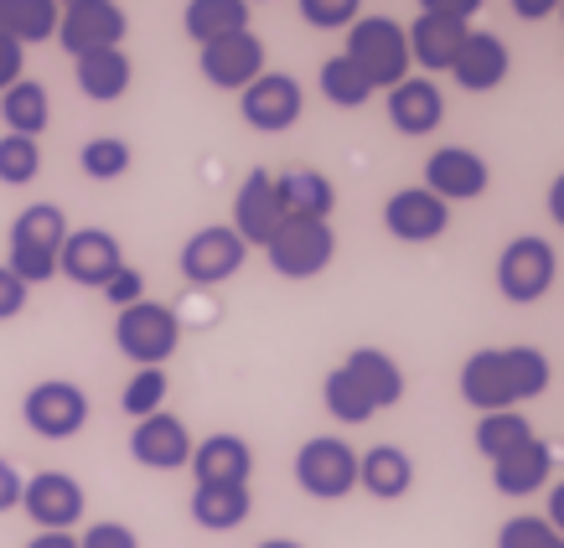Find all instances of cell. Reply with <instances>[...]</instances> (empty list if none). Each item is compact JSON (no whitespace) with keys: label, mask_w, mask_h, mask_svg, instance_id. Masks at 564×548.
Wrapping results in <instances>:
<instances>
[{"label":"cell","mask_w":564,"mask_h":548,"mask_svg":"<svg viewBox=\"0 0 564 548\" xmlns=\"http://www.w3.org/2000/svg\"><path fill=\"white\" fill-rule=\"evenodd\" d=\"M26 548H78V538L73 533H36Z\"/></svg>","instance_id":"obj_49"},{"label":"cell","mask_w":564,"mask_h":548,"mask_svg":"<svg viewBox=\"0 0 564 548\" xmlns=\"http://www.w3.org/2000/svg\"><path fill=\"white\" fill-rule=\"evenodd\" d=\"M182 32H187L197 47L223 42V36H234V32H249V0H187Z\"/></svg>","instance_id":"obj_29"},{"label":"cell","mask_w":564,"mask_h":548,"mask_svg":"<svg viewBox=\"0 0 564 548\" xmlns=\"http://www.w3.org/2000/svg\"><path fill=\"white\" fill-rule=\"evenodd\" d=\"M26 300H32V291L0 264V321H17L21 310H26Z\"/></svg>","instance_id":"obj_42"},{"label":"cell","mask_w":564,"mask_h":548,"mask_svg":"<svg viewBox=\"0 0 564 548\" xmlns=\"http://www.w3.org/2000/svg\"><path fill=\"white\" fill-rule=\"evenodd\" d=\"M57 21H63V6H57V0H11V36H17L21 47L52 42V36H57Z\"/></svg>","instance_id":"obj_35"},{"label":"cell","mask_w":564,"mask_h":548,"mask_svg":"<svg viewBox=\"0 0 564 548\" xmlns=\"http://www.w3.org/2000/svg\"><path fill=\"white\" fill-rule=\"evenodd\" d=\"M445 120V99L430 78H404L389 88V124L399 135H430Z\"/></svg>","instance_id":"obj_22"},{"label":"cell","mask_w":564,"mask_h":548,"mask_svg":"<svg viewBox=\"0 0 564 548\" xmlns=\"http://www.w3.org/2000/svg\"><path fill=\"white\" fill-rule=\"evenodd\" d=\"M343 368L352 373V383L368 394L373 409H393V404L404 398V368H399L383 347H352Z\"/></svg>","instance_id":"obj_24"},{"label":"cell","mask_w":564,"mask_h":548,"mask_svg":"<svg viewBox=\"0 0 564 548\" xmlns=\"http://www.w3.org/2000/svg\"><path fill=\"white\" fill-rule=\"evenodd\" d=\"M21 419L42 440H73L88 425V394L68 377H42L21 398Z\"/></svg>","instance_id":"obj_8"},{"label":"cell","mask_w":564,"mask_h":548,"mask_svg":"<svg viewBox=\"0 0 564 548\" xmlns=\"http://www.w3.org/2000/svg\"><path fill=\"white\" fill-rule=\"evenodd\" d=\"M280 223H285V207H280V191H274V172L254 166V172L239 182V191H234V223L228 228H234L249 249H264Z\"/></svg>","instance_id":"obj_15"},{"label":"cell","mask_w":564,"mask_h":548,"mask_svg":"<svg viewBox=\"0 0 564 548\" xmlns=\"http://www.w3.org/2000/svg\"><path fill=\"white\" fill-rule=\"evenodd\" d=\"M492 187V172H487V161L477 151H466V145H441V151L425 161V191H435L445 207L451 202H471L481 191Z\"/></svg>","instance_id":"obj_16"},{"label":"cell","mask_w":564,"mask_h":548,"mask_svg":"<svg viewBox=\"0 0 564 548\" xmlns=\"http://www.w3.org/2000/svg\"><path fill=\"white\" fill-rule=\"evenodd\" d=\"M343 57L373 88H393V84L410 78V42H404V26L393 17H358L352 21V26H347Z\"/></svg>","instance_id":"obj_3"},{"label":"cell","mask_w":564,"mask_h":548,"mask_svg":"<svg viewBox=\"0 0 564 548\" xmlns=\"http://www.w3.org/2000/svg\"><path fill=\"white\" fill-rule=\"evenodd\" d=\"M264 254H270V270L280 280H311L337 259V233H332V223H316V218H285L270 233Z\"/></svg>","instance_id":"obj_6"},{"label":"cell","mask_w":564,"mask_h":548,"mask_svg":"<svg viewBox=\"0 0 564 548\" xmlns=\"http://www.w3.org/2000/svg\"><path fill=\"white\" fill-rule=\"evenodd\" d=\"M104 300H109L115 310H124V306H135V300H145V274L124 264V270L115 274L109 285H104Z\"/></svg>","instance_id":"obj_40"},{"label":"cell","mask_w":564,"mask_h":548,"mask_svg":"<svg viewBox=\"0 0 564 548\" xmlns=\"http://www.w3.org/2000/svg\"><path fill=\"white\" fill-rule=\"evenodd\" d=\"M21 78H26V47L11 42V36H0V94L11 84H21Z\"/></svg>","instance_id":"obj_43"},{"label":"cell","mask_w":564,"mask_h":548,"mask_svg":"<svg viewBox=\"0 0 564 548\" xmlns=\"http://www.w3.org/2000/svg\"><path fill=\"white\" fill-rule=\"evenodd\" d=\"M63 239H68V218L57 202H32L26 212H17L11 223V239H6V270L17 274L21 285H47L57 274V254H63Z\"/></svg>","instance_id":"obj_2"},{"label":"cell","mask_w":564,"mask_h":548,"mask_svg":"<svg viewBox=\"0 0 564 548\" xmlns=\"http://www.w3.org/2000/svg\"><path fill=\"white\" fill-rule=\"evenodd\" d=\"M197 73L213 88L243 94L264 73V42L254 32H234V36H223V42H207V47H197Z\"/></svg>","instance_id":"obj_14"},{"label":"cell","mask_w":564,"mask_h":548,"mask_svg":"<svg viewBox=\"0 0 564 548\" xmlns=\"http://www.w3.org/2000/svg\"><path fill=\"white\" fill-rule=\"evenodd\" d=\"M57 6H84V0H57Z\"/></svg>","instance_id":"obj_52"},{"label":"cell","mask_w":564,"mask_h":548,"mask_svg":"<svg viewBox=\"0 0 564 548\" xmlns=\"http://www.w3.org/2000/svg\"><path fill=\"white\" fill-rule=\"evenodd\" d=\"M358 486L378 502H399L414 486V461L399 446H373L358 456Z\"/></svg>","instance_id":"obj_27"},{"label":"cell","mask_w":564,"mask_h":548,"mask_svg":"<svg viewBox=\"0 0 564 548\" xmlns=\"http://www.w3.org/2000/svg\"><path fill=\"white\" fill-rule=\"evenodd\" d=\"M124 32H130V17L115 0H84V6H63V21H57L52 42L68 57H84V52H99V47H120Z\"/></svg>","instance_id":"obj_13"},{"label":"cell","mask_w":564,"mask_h":548,"mask_svg":"<svg viewBox=\"0 0 564 548\" xmlns=\"http://www.w3.org/2000/svg\"><path fill=\"white\" fill-rule=\"evenodd\" d=\"M295 486L316 502H343L358 492V450L343 435H316L295 450Z\"/></svg>","instance_id":"obj_5"},{"label":"cell","mask_w":564,"mask_h":548,"mask_svg":"<svg viewBox=\"0 0 564 548\" xmlns=\"http://www.w3.org/2000/svg\"><path fill=\"white\" fill-rule=\"evenodd\" d=\"M560 17H564V0H560Z\"/></svg>","instance_id":"obj_53"},{"label":"cell","mask_w":564,"mask_h":548,"mask_svg":"<svg viewBox=\"0 0 564 548\" xmlns=\"http://www.w3.org/2000/svg\"><path fill=\"white\" fill-rule=\"evenodd\" d=\"M254 513L249 486H192V523L207 533H234Z\"/></svg>","instance_id":"obj_28"},{"label":"cell","mask_w":564,"mask_h":548,"mask_svg":"<svg viewBox=\"0 0 564 548\" xmlns=\"http://www.w3.org/2000/svg\"><path fill=\"white\" fill-rule=\"evenodd\" d=\"M0 120H6V135H26L36 140L42 130L52 124V99L47 88L36 84V78H21L0 94Z\"/></svg>","instance_id":"obj_30"},{"label":"cell","mask_w":564,"mask_h":548,"mask_svg":"<svg viewBox=\"0 0 564 548\" xmlns=\"http://www.w3.org/2000/svg\"><path fill=\"white\" fill-rule=\"evenodd\" d=\"M42 176V145L26 135H0V182L6 187H26Z\"/></svg>","instance_id":"obj_37"},{"label":"cell","mask_w":564,"mask_h":548,"mask_svg":"<svg viewBox=\"0 0 564 548\" xmlns=\"http://www.w3.org/2000/svg\"><path fill=\"white\" fill-rule=\"evenodd\" d=\"M295 6H301V21L316 32H343L362 17V0H295Z\"/></svg>","instance_id":"obj_39"},{"label":"cell","mask_w":564,"mask_h":548,"mask_svg":"<svg viewBox=\"0 0 564 548\" xmlns=\"http://www.w3.org/2000/svg\"><path fill=\"white\" fill-rule=\"evenodd\" d=\"M239 114L249 130L259 135H280V130H291L301 114H306V88L295 84L291 73H259L254 84L239 94Z\"/></svg>","instance_id":"obj_11"},{"label":"cell","mask_w":564,"mask_h":548,"mask_svg":"<svg viewBox=\"0 0 564 548\" xmlns=\"http://www.w3.org/2000/svg\"><path fill=\"white\" fill-rule=\"evenodd\" d=\"M73 78H78V94L94 103H115L124 99V88L135 78V63L124 57V47H99L73 57Z\"/></svg>","instance_id":"obj_23"},{"label":"cell","mask_w":564,"mask_h":548,"mask_svg":"<svg viewBox=\"0 0 564 548\" xmlns=\"http://www.w3.org/2000/svg\"><path fill=\"white\" fill-rule=\"evenodd\" d=\"M560 274V259H554V243L539 239V233H518L502 254H497V291L508 295L513 306H533L544 300L549 285Z\"/></svg>","instance_id":"obj_7"},{"label":"cell","mask_w":564,"mask_h":548,"mask_svg":"<svg viewBox=\"0 0 564 548\" xmlns=\"http://www.w3.org/2000/svg\"><path fill=\"white\" fill-rule=\"evenodd\" d=\"M130 456H135L145 471H182L192 461V429L176 419V414H151V419H135L130 429Z\"/></svg>","instance_id":"obj_18"},{"label":"cell","mask_w":564,"mask_h":548,"mask_svg":"<svg viewBox=\"0 0 564 548\" xmlns=\"http://www.w3.org/2000/svg\"><path fill=\"white\" fill-rule=\"evenodd\" d=\"M21 513L36 523V533H73V523L88 513V492L68 471H36L21 481Z\"/></svg>","instance_id":"obj_10"},{"label":"cell","mask_w":564,"mask_h":548,"mask_svg":"<svg viewBox=\"0 0 564 548\" xmlns=\"http://www.w3.org/2000/svg\"><path fill=\"white\" fill-rule=\"evenodd\" d=\"M21 471L11 461H6V456H0V513H11V507H21Z\"/></svg>","instance_id":"obj_45"},{"label":"cell","mask_w":564,"mask_h":548,"mask_svg":"<svg viewBox=\"0 0 564 548\" xmlns=\"http://www.w3.org/2000/svg\"><path fill=\"white\" fill-rule=\"evenodd\" d=\"M130 161H135V151H130V140L120 135H94L78 151V166H84L88 182H120L124 172H130Z\"/></svg>","instance_id":"obj_34"},{"label":"cell","mask_w":564,"mask_h":548,"mask_svg":"<svg viewBox=\"0 0 564 548\" xmlns=\"http://www.w3.org/2000/svg\"><path fill=\"white\" fill-rule=\"evenodd\" d=\"M254 548H306V544H295V538H264V544H254Z\"/></svg>","instance_id":"obj_51"},{"label":"cell","mask_w":564,"mask_h":548,"mask_svg":"<svg viewBox=\"0 0 564 548\" xmlns=\"http://www.w3.org/2000/svg\"><path fill=\"white\" fill-rule=\"evenodd\" d=\"M508 73H513V52L497 32H471L466 47L456 52V63H451V78L466 94H492V88L508 84Z\"/></svg>","instance_id":"obj_20"},{"label":"cell","mask_w":564,"mask_h":548,"mask_svg":"<svg viewBox=\"0 0 564 548\" xmlns=\"http://www.w3.org/2000/svg\"><path fill=\"white\" fill-rule=\"evenodd\" d=\"M383 228L399 243H435L451 228V207L425 187H404L383 202Z\"/></svg>","instance_id":"obj_17"},{"label":"cell","mask_w":564,"mask_h":548,"mask_svg":"<svg viewBox=\"0 0 564 548\" xmlns=\"http://www.w3.org/2000/svg\"><path fill=\"white\" fill-rule=\"evenodd\" d=\"M544 523H549V528H554V533H560V538H564V481H554V486H549Z\"/></svg>","instance_id":"obj_46"},{"label":"cell","mask_w":564,"mask_h":548,"mask_svg":"<svg viewBox=\"0 0 564 548\" xmlns=\"http://www.w3.org/2000/svg\"><path fill=\"white\" fill-rule=\"evenodd\" d=\"M274 191H280L285 218H316V223H332L337 187H332L322 172H311V166H291V172L274 176Z\"/></svg>","instance_id":"obj_25"},{"label":"cell","mask_w":564,"mask_h":548,"mask_svg":"<svg viewBox=\"0 0 564 548\" xmlns=\"http://www.w3.org/2000/svg\"><path fill=\"white\" fill-rule=\"evenodd\" d=\"M166 388H172L166 368H135V377L124 383V394H120V409L130 414V419H151V414H161V404H166Z\"/></svg>","instance_id":"obj_36"},{"label":"cell","mask_w":564,"mask_h":548,"mask_svg":"<svg viewBox=\"0 0 564 548\" xmlns=\"http://www.w3.org/2000/svg\"><path fill=\"white\" fill-rule=\"evenodd\" d=\"M487 6V0H420V11L430 17H451V21H471Z\"/></svg>","instance_id":"obj_44"},{"label":"cell","mask_w":564,"mask_h":548,"mask_svg":"<svg viewBox=\"0 0 564 548\" xmlns=\"http://www.w3.org/2000/svg\"><path fill=\"white\" fill-rule=\"evenodd\" d=\"M322 404H326V414H332L337 425H368V419L378 414L373 404H368V394L352 383L347 368H332V373L322 377Z\"/></svg>","instance_id":"obj_32"},{"label":"cell","mask_w":564,"mask_h":548,"mask_svg":"<svg viewBox=\"0 0 564 548\" xmlns=\"http://www.w3.org/2000/svg\"><path fill=\"white\" fill-rule=\"evenodd\" d=\"M497 548H564V538L549 528L544 517H508L502 528H497Z\"/></svg>","instance_id":"obj_38"},{"label":"cell","mask_w":564,"mask_h":548,"mask_svg":"<svg viewBox=\"0 0 564 548\" xmlns=\"http://www.w3.org/2000/svg\"><path fill=\"white\" fill-rule=\"evenodd\" d=\"M322 99L337 103V109H362V103L373 99V84H368L343 52H337V57H326L322 63Z\"/></svg>","instance_id":"obj_33"},{"label":"cell","mask_w":564,"mask_h":548,"mask_svg":"<svg viewBox=\"0 0 564 548\" xmlns=\"http://www.w3.org/2000/svg\"><path fill=\"white\" fill-rule=\"evenodd\" d=\"M549 476H554V450L533 435L523 450H513L508 461L492 465V486L502 497H533V492H544Z\"/></svg>","instance_id":"obj_26"},{"label":"cell","mask_w":564,"mask_h":548,"mask_svg":"<svg viewBox=\"0 0 564 548\" xmlns=\"http://www.w3.org/2000/svg\"><path fill=\"white\" fill-rule=\"evenodd\" d=\"M466 36H471L466 21L420 11V17L410 21V32H404V42H410V63H420L425 73H445L451 63H456V52L466 47Z\"/></svg>","instance_id":"obj_21"},{"label":"cell","mask_w":564,"mask_h":548,"mask_svg":"<svg viewBox=\"0 0 564 548\" xmlns=\"http://www.w3.org/2000/svg\"><path fill=\"white\" fill-rule=\"evenodd\" d=\"M124 270V249L109 228H68L63 254H57V274H68L84 291H104L115 274Z\"/></svg>","instance_id":"obj_12"},{"label":"cell","mask_w":564,"mask_h":548,"mask_svg":"<svg viewBox=\"0 0 564 548\" xmlns=\"http://www.w3.org/2000/svg\"><path fill=\"white\" fill-rule=\"evenodd\" d=\"M78 548H140V538L130 523H94V528L78 538Z\"/></svg>","instance_id":"obj_41"},{"label":"cell","mask_w":564,"mask_h":548,"mask_svg":"<svg viewBox=\"0 0 564 548\" xmlns=\"http://www.w3.org/2000/svg\"><path fill=\"white\" fill-rule=\"evenodd\" d=\"M549 218H554V223L564 228V172L554 176V182H549Z\"/></svg>","instance_id":"obj_48"},{"label":"cell","mask_w":564,"mask_h":548,"mask_svg":"<svg viewBox=\"0 0 564 548\" xmlns=\"http://www.w3.org/2000/svg\"><path fill=\"white\" fill-rule=\"evenodd\" d=\"M508 6H513L523 21H544V17H554V11H560V0H508Z\"/></svg>","instance_id":"obj_47"},{"label":"cell","mask_w":564,"mask_h":548,"mask_svg":"<svg viewBox=\"0 0 564 548\" xmlns=\"http://www.w3.org/2000/svg\"><path fill=\"white\" fill-rule=\"evenodd\" d=\"M192 476L197 486H249L254 476V446L239 435H207L192 446Z\"/></svg>","instance_id":"obj_19"},{"label":"cell","mask_w":564,"mask_h":548,"mask_svg":"<svg viewBox=\"0 0 564 548\" xmlns=\"http://www.w3.org/2000/svg\"><path fill=\"white\" fill-rule=\"evenodd\" d=\"M0 36H11V0H0ZM17 42V36H11Z\"/></svg>","instance_id":"obj_50"},{"label":"cell","mask_w":564,"mask_h":548,"mask_svg":"<svg viewBox=\"0 0 564 548\" xmlns=\"http://www.w3.org/2000/svg\"><path fill=\"white\" fill-rule=\"evenodd\" d=\"M115 347L135 368H166L182 347V321H176L172 306L161 300H135L115 316Z\"/></svg>","instance_id":"obj_4"},{"label":"cell","mask_w":564,"mask_h":548,"mask_svg":"<svg viewBox=\"0 0 564 548\" xmlns=\"http://www.w3.org/2000/svg\"><path fill=\"white\" fill-rule=\"evenodd\" d=\"M549 358L539 347H481L462 362V398L477 414L518 409L523 398H539L549 388Z\"/></svg>","instance_id":"obj_1"},{"label":"cell","mask_w":564,"mask_h":548,"mask_svg":"<svg viewBox=\"0 0 564 548\" xmlns=\"http://www.w3.org/2000/svg\"><path fill=\"white\" fill-rule=\"evenodd\" d=\"M243 259H249V243H243L228 223H213V228H197V233L182 243L176 270H182V280H187V285L207 291V285L234 280V274L243 270Z\"/></svg>","instance_id":"obj_9"},{"label":"cell","mask_w":564,"mask_h":548,"mask_svg":"<svg viewBox=\"0 0 564 548\" xmlns=\"http://www.w3.org/2000/svg\"><path fill=\"white\" fill-rule=\"evenodd\" d=\"M471 440H477V450L497 465V461H508L513 450L529 446V440H533V425L518 409H497V414H481L477 429H471Z\"/></svg>","instance_id":"obj_31"}]
</instances>
